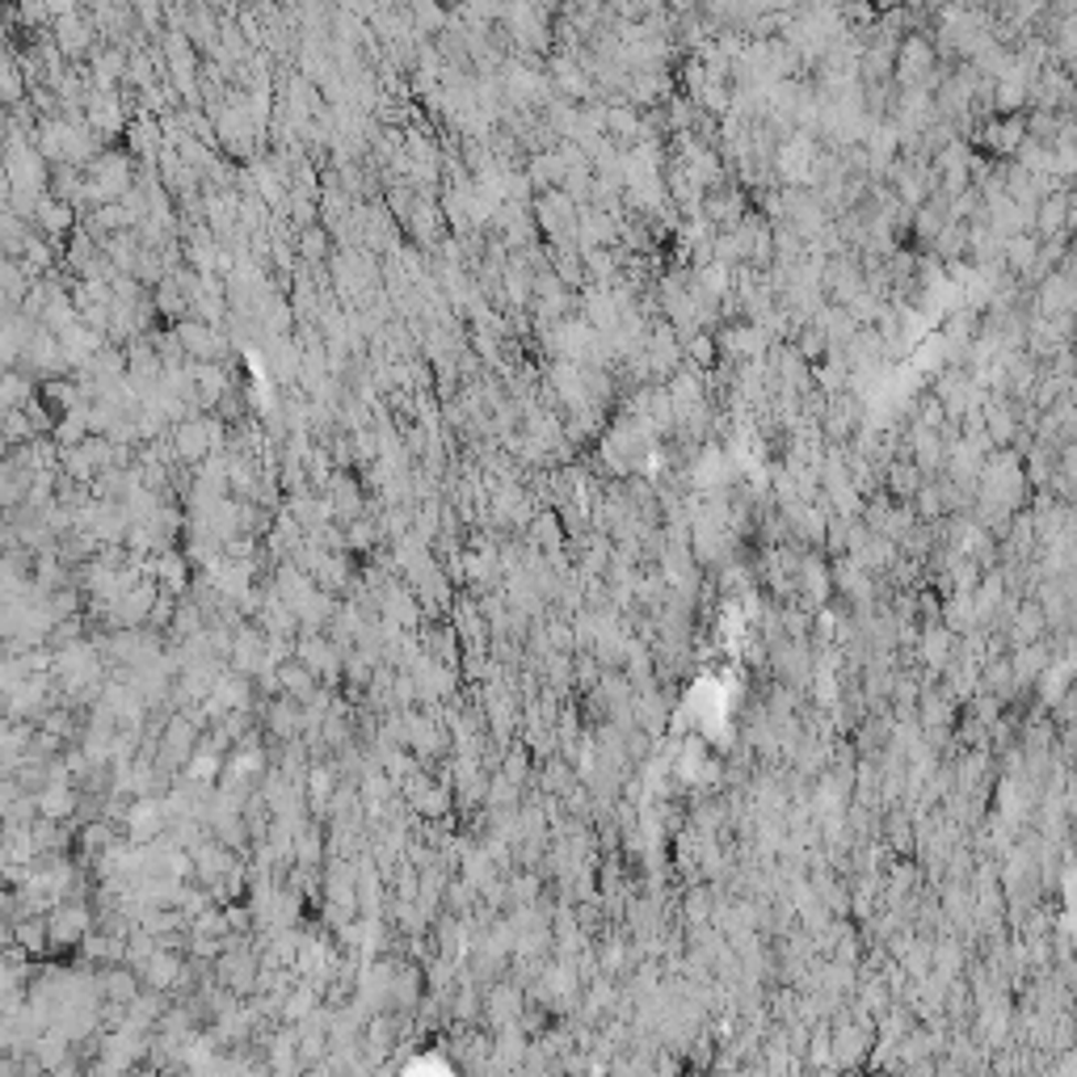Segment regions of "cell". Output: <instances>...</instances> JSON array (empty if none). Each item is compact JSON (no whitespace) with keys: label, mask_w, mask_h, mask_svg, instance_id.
<instances>
[{"label":"cell","mask_w":1077,"mask_h":1077,"mask_svg":"<svg viewBox=\"0 0 1077 1077\" xmlns=\"http://www.w3.org/2000/svg\"><path fill=\"white\" fill-rule=\"evenodd\" d=\"M97 930V914L89 900H60L46 909V935H51V951H81V942Z\"/></svg>","instance_id":"6da1fadb"},{"label":"cell","mask_w":1077,"mask_h":1077,"mask_svg":"<svg viewBox=\"0 0 1077 1077\" xmlns=\"http://www.w3.org/2000/svg\"><path fill=\"white\" fill-rule=\"evenodd\" d=\"M526 1006H531L526 985L518 977H510V972H505V981H493V985L484 989V1023H489V1032L505 1027V1023H518V1014Z\"/></svg>","instance_id":"7a4b0ae2"},{"label":"cell","mask_w":1077,"mask_h":1077,"mask_svg":"<svg viewBox=\"0 0 1077 1077\" xmlns=\"http://www.w3.org/2000/svg\"><path fill=\"white\" fill-rule=\"evenodd\" d=\"M956 652H960V636L947 628V623H935V628H921L918 631V644H914V657L921 661V670H926V678L935 682L951 661H956Z\"/></svg>","instance_id":"3957f363"},{"label":"cell","mask_w":1077,"mask_h":1077,"mask_svg":"<svg viewBox=\"0 0 1077 1077\" xmlns=\"http://www.w3.org/2000/svg\"><path fill=\"white\" fill-rule=\"evenodd\" d=\"M981 148H985L989 157L998 160H1014V152L1023 148V139H1027V118L1023 114H1002V118H989V122H981V135H972Z\"/></svg>","instance_id":"277c9868"},{"label":"cell","mask_w":1077,"mask_h":1077,"mask_svg":"<svg viewBox=\"0 0 1077 1077\" xmlns=\"http://www.w3.org/2000/svg\"><path fill=\"white\" fill-rule=\"evenodd\" d=\"M1077 211V194L1069 185H1056L1048 190L1039 206H1035V236L1039 241H1056V236H1069V220Z\"/></svg>","instance_id":"5b68a950"},{"label":"cell","mask_w":1077,"mask_h":1077,"mask_svg":"<svg viewBox=\"0 0 1077 1077\" xmlns=\"http://www.w3.org/2000/svg\"><path fill=\"white\" fill-rule=\"evenodd\" d=\"M960 719V699L951 695L942 682H926L918 699V724L926 733H951Z\"/></svg>","instance_id":"8992f818"},{"label":"cell","mask_w":1077,"mask_h":1077,"mask_svg":"<svg viewBox=\"0 0 1077 1077\" xmlns=\"http://www.w3.org/2000/svg\"><path fill=\"white\" fill-rule=\"evenodd\" d=\"M257 716H262V724H266V737L269 740H295L303 737V703L291 695H278L269 699V703H257Z\"/></svg>","instance_id":"52a82bcc"},{"label":"cell","mask_w":1077,"mask_h":1077,"mask_svg":"<svg viewBox=\"0 0 1077 1077\" xmlns=\"http://www.w3.org/2000/svg\"><path fill=\"white\" fill-rule=\"evenodd\" d=\"M703 220L716 227V232H728V227H740L749 215H745V194L740 185H716L703 194Z\"/></svg>","instance_id":"ba28073f"},{"label":"cell","mask_w":1077,"mask_h":1077,"mask_svg":"<svg viewBox=\"0 0 1077 1077\" xmlns=\"http://www.w3.org/2000/svg\"><path fill=\"white\" fill-rule=\"evenodd\" d=\"M1048 615H1044V606L1035 603L1032 594L1023 598V603L1014 606V615H1010V623H1006V640H1010V649H1019V644H1032V640H1044L1048 636Z\"/></svg>","instance_id":"9c48e42d"},{"label":"cell","mask_w":1077,"mask_h":1077,"mask_svg":"<svg viewBox=\"0 0 1077 1077\" xmlns=\"http://www.w3.org/2000/svg\"><path fill=\"white\" fill-rule=\"evenodd\" d=\"M185 956H190V951H185ZM185 956H181V947H164V942H160L157 951L148 956V964L139 968V972H143V985L160 989V993H173V985H178L181 972H185Z\"/></svg>","instance_id":"30bf717a"},{"label":"cell","mask_w":1077,"mask_h":1077,"mask_svg":"<svg viewBox=\"0 0 1077 1077\" xmlns=\"http://www.w3.org/2000/svg\"><path fill=\"white\" fill-rule=\"evenodd\" d=\"M148 573L160 582V589H169V594H190V585H194V564H190V556H185V547H169V552H160V556H152L148 561Z\"/></svg>","instance_id":"8fae6325"},{"label":"cell","mask_w":1077,"mask_h":1077,"mask_svg":"<svg viewBox=\"0 0 1077 1077\" xmlns=\"http://www.w3.org/2000/svg\"><path fill=\"white\" fill-rule=\"evenodd\" d=\"M97 985H102V998L106 1002H122V1006H131L135 998L143 993V972L131 964H106L97 968Z\"/></svg>","instance_id":"7c38bea8"},{"label":"cell","mask_w":1077,"mask_h":1077,"mask_svg":"<svg viewBox=\"0 0 1077 1077\" xmlns=\"http://www.w3.org/2000/svg\"><path fill=\"white\" fill-rule=\"evenodd\" d=\"M81 804H85V787L76 783H46L39 791V817L46 821H76Z\"/></svg>","instance_id":"4fadbf2b"},{"label":"cell","mask_w":1077,"mask_h":1077,"mask_svg":"<svg viewBox=\"0 0 1077 1077\" xmlns=\"http://www.w3.org/2000/svg\"><path fill=\"white\" fill-rule=\"evenodd\" d=\"M538 791L543 796H568V791H577L582 787V770H577V763H568L564 754H556V758H547V763H538Z\"/></svg>","instance_id":"5bb4252c"},{"label":"cell","mask_w":1077,"mask_h":1077,"mask_svg":"<svg viewBox=\"0 0 1077 1077\" xmlns=\"http://www.w3.org/2000/svg\"><path fill=\"white\" fill-rule=\"evenodd\" d=\"M72 224H76V211H72V202L55 199V194H46L43 202H39V211H34V227L43 232L46 241H64L67 232H72Z\"/></svg>","instance_id":"9a60e30c"},{"label":"cell","mask_w":1077,"mask_h":1077,"mask_svg":"<svg viewBox=\"0 0 1077 1077\" xmlns=\"http://www.w3.org/2000/svg\"><path fill=\"white\" fill-rule=\"evenodd\" d=\"M1010 661H1014L1019 682H1023V686H1035V682L1048 673V665H1053V649H1048V640H1032V644L1010 649Z\"/></svg>","instance_id":"2e32d148"},{"label":"cell","mask_w":1077,"mask_h":1077,"mask_svg":"<svg viewBox=\"0 0 1077 1077\" xmlns=\"http://www.w3.org/2000/svg\"><path fill=\"white\" fill-rule=\"evenodd\" d=\"M921 484H926V471H921L914 459H893V463L884 468V493L897 497V501H914Z\"/></svg>","instance_id":"e0dca14e"},{"label":"cell","mask_w":1077,"mask_h":1077,"mask_svg":"<svg viewBox=\"0 0 1077 1077\" xmlns=\"http://www.w3.org/2000/svg\"><path fill=\"white\" fill-rule=\"evenodd\" d=\"M85 122L93 127L97 139H110V135L122 131V106L114 93H93L89 106H85Z\"/></svg>","instance_id":"ac0fdd59"},{"label":"cell","mask_w":1077,"mask_h":1077,"mask_svg":"<svg viewBox=\"0 0 1077 1077\" xmlns=\"http://www.w3.org/2000/svg\"><path fill=\"white\" fill-rule=\"evenodd\" d=\"M278 678H282V695H291V699H299V703H308V699H316L320 695V678H316L299 657H291V661H282L278 665Z\"/></svg>","instance_id":"d6986e66"},{"label":"cell","mask_w":1077,"mask_h":1077,"mask_svg":"<svg viewBox=\"0 0 1077 1077\" xmlns=\"http://www.w3.org/2000/svg\"><path fill=\"white\" fill-rule=\"evenodd\" d=\"M13 942L25 947L34 960L51 951V935H46V914H30V918L13 921Z\"/></svg>","instance_id":"ffe728a7"},{"label":"cell","mask_w":1077,"mask_h":1077,"mask_svg":"<svg viewBox=\"0 0 1077 1077\" xmlns=\"http://www.w3.org/2000/svg\"><path fill=\"white\" fill-rule=\"evenodd\" d=\"M299 257H303V266H320V262H333V236H329V227H303L299 232Z\"/></svg>","instance_id":"44dd1931"},{"label":"cell","mask_w":1077,"mask_h":1077,"mask_svg":"<svg viewBox=\"0 0 1077 1077\" xmlns=\"http://www.w3.org/2000/svg\"><path fill=\"white\" fill-rule=\"evenodd\" d=\"M964 964H968V956H964V942L956 939V935H947V939H935V968L939 972H947V977H960L964 972Z\"/></svg>","instance_id":"7402d4cb"},{"label":"cell","mask_w":1077,"mask_h":1077,"mask_svg":"<svg viewBox=\"0 0 1077 1077\" xmlns=\"http://www.w3.org/2000/svg\"><path fill=\"white\" fill-rule=\"evenodd\" d=\"M60 46H64L67 55H81V51L89 46V30H85V25H81V22H72V25L64 22V34H60Z\"/></svg>","instance_id":"603a6c76"},{"label":"cell","mask_w":1077,"mask_h":1077,"mask_svg":"<svg viewBox=\"0 0 1077 1077\" xmlns=\"http://www.w3.org/2000/svg\"><path fill=\"white\" fill-rule=\"evenodd\" d=\"M951 1048H960V1053H968V1039H964V1032H960V1039H956V1044H951ZM968 1065H981V1060H977V1056H960V1060H951V1065H947V1069H968Z\"/></svg>","instance_id":"cb8c5ba5"},{"label":"cell","mask_w":1077,"mask_h":1077,"mask_svg":"<svg viewBox=\"0 0 1077 1077\" xmlns=\"http://www.w3.org/2000/svg\"><path fill=\"white\" fill-rule=\"evenodd\" d=\"M1069 345H1074V350H1077V316H1074V320H1069Z\"/></svg>","instance_id":"d4e9b609"}]
</instances>
